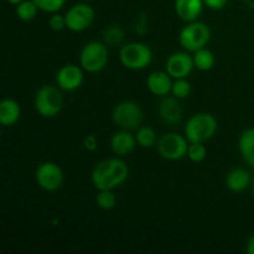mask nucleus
I'll list each match as a JSON object with an SVG mask.
<instances>
[{"mask_svg":"<svg viewBox=\"0 0 254 254\" xmlns=\"http://www.w3.org/2000/svg\"><path fill=\"white\" fill-rule=\"evenodd\" d=\"M7 2H9V4H11V5H15V6H16L17 4H20V2L22 1V0H6Z\"/></svg>","mask_w":254,"mask_h":254,"instance_id":"obj_34","label":"nucleus"},{"mask_svg":"<svg viewBox=\"0 0 254 254\" xmlns=\"http://www.w3.org/2000/svg\"><path fill=\"white\" fill-rule=\"evenodd\" d=\"M207 156V149H206L205 143H190L188 150V158L192 163H202Z\"/></svg>","mask_w":254,"mask_h":254,"instance_id":"obj_26","label":"nucleus"},{"mask_svg":"<svg viewBox=\"0 0 254 254\" xmlns=\"http://www.w3.org/2000/svg\"><path fill=\"white\" fill-rule=\"evenodd\" d=\"M37 12H39V7L35 4L34 0H22L15 7V14L17 19L24 22L32 21L36 17Z\"/></svg>","mask_w":254,"mask_h":254,"instance_id":"obj_22","label":"nucleus"},{"mask_svg":"<svg viewBox=\"0 0 254 254\" xmlns=\"http://www.w3.org/2000/svg\"><path fill=\"white\" fill-rule=\"evenodd\" d=\"M34 106L37 113L44 118H55L64 108V96L59 87L46 84L35 94Z\"/></svg>","mask_w":254,"mask_h":254,"instance_id":"obj_4","label":"nucleus"},{"mask_svg":"<svg viewBox=\"0 0 254 254\" xmlns=\"http://www.w3.org/2000/svg\"><path fill=\"white\" fill-rule=\"evenodd\" d=\"M35 180L40 189L47 192H54L64 185V170L54 161H44L35 171Z\"/></svg>","mask_w":254,"mask_h":254,"instance_id":"obj_9","label":"nucleus"},{"mask_svg":"<svg viewBox=\"0 0 254 254\" xmlns=\"http://www.w3.org/2000/svg\"><path fill=\"white\" fill-rule=\"evenodd\" d=\"M205 2L203 0H175L174 9L180 20L185 22L196 21L202 14Z\"/></svg>","mask_w":254,"mask_h":254,"instance_id":"obj_16","label":"nucleus"},{"mask_svg":"<svg viewBox=\"0 0 254 254\" xmlns=\"http://www.w3.org/2000/svg\"><path fill=\"white\" fill-rule=\"evenodd\" d=\"M83 148L87 151L92 153V151H96L98 148V139L94 134H88L86 135V138L83 139Z\"/></svg>","mask_w":254,"mask_h":254,"instance_id":"obj_30","label":"nucleus"},{"mask_svg":"<svg viewBox=\"0 0 254 254\" xmlns=\"http://www.w3.org/2000/svg\"><path fill=\"white\" fill-rule=\"evenodd\" d=\"M238 149L247 165L254 169V128H248L241 134Z\"/></svg>","mask_w":254,"mask_h":254,"instance_id":"obj_19","label":"nucleus"},{"mask_svg":"<svg viewBox=\"0 0 254 254\" xmlns=\"http://www.w3.org/2000/svg\"><path fill=\"white\" fill-rule=\"evenodd\" d=\"M189 140L179 133H165L159 138L156 149L159 155L169 161H178L188 156Z\"/></svg>","mask_w":254,"mask_h":254,"instance_id":"obj_8","label":"nucleus"},{"mask_svg":"<svg viewBox=\"0 0 254 254\" xmlns=\"http://www.w3.org/2000/svg\"><path fill=\"white\" fill-rule=\"evenodd\" d=\"M171 93L178 99H185L191 94V83L188 78L175 79L171 88Z\"/></svg>","mask_w":254,"mask_h":254,"instance_id":"obj_25","label":"nucleus"},{"mask_svg":"<svg viewBox=\"0 0 254 254\" xmlns=\"http://www.w3.org/2000/svg\"><path fill=\"white\" fill-rule=\"evenodd\" d=\"M21 108L15 99L4 98L0 102V124L2 127H11L20 119Z\"/></svg>","mask_w":254,"mask_h":254,"instance_id":"obj_18","label":"nucleus"},{"mask_svg":"<svg viewBox=\"0 0 254 254\" xmlns=\"http://www.w3.org/2000/svg\"><path fill=\"white\" fill-rule=\"evenodd\" d=\"M192 59H193L195 68L200 69V71L202 72L210 71V69H212L213 67H215V64H216L215 55H213L212 51L206 49V47L193 52Z\"/></svg>","mask_w":254,"mask_h":254,"instance_id":"obj_20","label":"nucleus"},{"mask_svg":"<svg viewBox=\"0 0 254 254\" xmlns=\"http://www.w3.org/2000/svg\"><path fill=\"white\" fill-rule=\"evenodd\" d=\"M40 11L47 12V14H55L59 12L64 6L66 0H34Z\"/></svg>","mask_w":254,"mask_h":254,"instance_id":"obj_27","label":"nucleus"},{"mask_svg":"<svg viewBox=\"0 0 254 254\" xmlns=\"http://www.w3.org/2000/svg\"><path fill=\"white\" fill-rule=\"evenodd\" d=\"M112 119L114 124L121 129L134 130L138 129L143 122L144 113L141 107L136 102L123 101L113 108Z\"/></svg>","mask_w":254,"mask_h":254,"instance_id":"obj_7","label":"nucleus"},{"mask_svg":"<svg viewBox=\"0 0 254 254\" xmlns=\"http://www.w3.org/2000/svg\"><path fill=\"white\" fill-rule=\"evenodd\" d=\"M93 7L86 2H78L69 7L64 14L67 29L72 32H82L91 27L94 21Z\"/></svg>","mask_w":254,"mask_h":254,"instance_id":"obj_10","label":"nucleus"},{"mask_svg":"<svg viewBox=\"0 0 254 254\" xmlns=\"http://www.w3.org/2000/svg\"><path fill=\"white\" fill-rule=\"evenodd\" d=\"M203 2H205V6H207L208 9L218 11V10L225 9L226 5L228 4V0H203Z\"/></svg>","mask_w":254,"mask_h":254,"instance_id":"obj_31","label":"nucleus"},{"mask_svg":"<svg viewBox=\"0 0 254 254\" xmlns=\"http://www.w3.org/2000/svg\"><path fill=\"white\" fill-rule=\"evenodd\" d=\"M243 2H245L250 9L254 10V0H243Z\"/></svg>","mask_w":254,"mask_h":254,"instance_id":"obj_33","label":"nucleus"},{"mask_svg":"<svg viewBox=\"0 0 254 254\" xmlns=\"http://www.w3.org/2000/svg\"><path fill=\"white\" fill-rule=\"evenodd\" d=\"M84 69L77 64H68L62 66L56 73V84L60 89L73 92L82 86L84 79Z\"/></svg>","mask_w":254,"mask_h":254,"instance_id":"obj_12","label":"nucleus"},{"mask_svg":"<svg viewBox=\"0 0 254 254\" xmlns=\"http://www.w3.org/2000/svg\"><path fill=\"white\" fill-rule=\"evenodd\" d=\"M136 144L141 148H153L158 144V134L151 127H139L135 133Z\"/></svg>","mask_w":254,"mask_h":254,"instance_id":"obj_21","label":"nucleus"},{"mask_svg":"<svg viewBox=\"0 0 254 254\" xmlns=\"http://www.w3.org/2000/svg\"><path fill=\"white\" fill-rule=\"evenodd\" d=\"M173 79V77L166 71H154L149 73L146 78V87L154 96L165 97L171 93L174 83Z\"/></svg>","mask_w":254,"mask_h":254,"instance_id":"obj_15","label":"nucleus"},{"mask_svg":"<svg viewBox=\"0 0 254 254\" xmlns=\"http://www.w3.org/2000/svg\"><path fill=\"white\" fill-rule=\"evenodd\" d=\"M129 178V166L121 156L106 159L94 166L91 181L97 190H114Z\"/></svg>","mask_w":254,"mask_h":254,"instance_id":"obj_1","label":"nucleus"},{"mask_svg":"<svg viewBox=\"0 0 254 254\" xmlns=\"http://www.w3.org/2000/svg\"><path fill=\"white\" fill-rule=\"evenodd\" d=\"M211 39V30L205 22L191 21L181 29L179 34V42L188 52H196L203 49Z\"/></svg>","mask_w":254,"mask_h":254,"instance_id":"obj_6","label":"nucleus"},{"mask_svg":"<svg viewBox=\"0 0 254 254\" xmlns=\"http://www.w3.org/2000/svg\"><path fill=\"white\" fill-rule=\"evenodd\" d=\"M119 61L131 71L145 69L153 61V51L144 42L133 41L123 45L119 51Z\"/></svg>","mask_w":254,"mask_h":254,"instance_id":"obj_3","label":"nucleus"},{"mask_svg":"<svg viewBox=\"0 0 254 254\" xmlns=\"http://www.w3.org/2000/svg\"><path fill=\"white\" fill-rule=\"evenodd\" d=\"M108 46L101 41L87 42L79 54V64L88 73H98L108 64Z\"/></svg>","mask_w":254,"mask_h":254,"instance_id":"obj_5","label":"nucleus"},{"mask_svg":"<svg viewBox=\"0 0 254 254\" xmlns=\"http://www.w3.org/2000/svg\"><path fill=\"white\" fill-rule=\"evenodd\" d=\"M136 146L135 135L130 133V130L121 129L116 131L111 138V149L117 156H128L134 151Z\"/></svg>","mask_w":254,"mask_h":254,"instance_id":"obj_14","label":"nucleus"},{"mask_svg":"<svg viewBox=\"0 0 254 254\" xmlns=\"http://www.w3.org/2000/svg\"><path fill=\"white\" fill-rule=\"evenodd\" d=\"M159 117L168 126H176L183 118V107L176 97H164L158 108Z\"/></svg>","mask_w":254,"mask_h":254,"instance_id":"obj_13","label":"nucleus"},{"mask_svg":"<svg viewBox=\"0 0 254 254\" xmlns=\"http://www.w3.org/2000/svg\"><path fill=\"white\" fill-rule=\"evenodd\" d=\"M49 26L50 29L54 30V31H62L64 29H67L66 17H64V15L59 14V12L51 14V16H50L49 19Z\"/></svg>","mask_w":254,"mask_h":254,"instance_id":"obj_28","label":"nucleus"},{"mask_svg":"<svg viewBox=\"0 0 254 254\" xmlns=\"http://www.w3.org/2000/svg\"><path fill=\"white\" fill-rule=\"evenodd\" d=\"M124 37H126V34L118 25H108L103 31V42L108 47H116L122 45Z\"/></svg>","mask_w":254,"mask_h":254,"instance_id":"obj_23","label":"nucleus"},{"mask_svg":"<svg viewBox=\"0 0 254 254\" xmlns=\"http://www.w3.org/2000/svg\"><path fill=\"white\" fill-rule=\"evenodd\" d=\"M251 185V174L243 168L232 169L226 176V186L232 192H243Z\"/></svg>","mask_w":254,"mask_h":254,"instance_id":"obj_17","label":"nucleus"},{"mask_svg":"<svg viewBox=\"0 0 254 254\" xmlns=\"http://www.w3.org/2000/svg\"><path fill=\"white\" fill-rule=\"evenodd\" d=\"M134 30L138 35H144L148 32V20H146L145 15H138L136 21L134 22Z\"/></svg>","mask_w":254,"mask_h":254,"instance_id":"obj_29","label":"nucleus"},{"mask_svg":"<svg viewBox=\"0 0 254 254\" xmlns=\"http://www.w3.org/2000/svg\"><path fill=\"white\" fill-rule=\"evenodd\" d=\"M96 203L99 208L108 211L114 208L117 203V197L113 190H98L96 196Z\"/></svg>","mask_w":254,"mask_h":254,"instance_id":"obj_24","label":"nucleus"},{"mask_svg":"<svg viewBox=\"0 0 254 254\" xmlns=\"http://www.w3.org/2000/svg\"><path fill=\"white\" fill-rule=\"evenodd\" d=\"M246 252L248 254H254V233L248 238L247 245H246Z\"/></svg>","mask_w":254,"mask_h":254,"instance_id":"obj_32","label":"nucleus"},{"mask_svg":"<svg viewBox=\"0 0 254 254\" xmlns=\"http://www.w3.org/2000/svg\"><path fill=\"white\" fill-rule=\"evenodd\" d=\"M252 195H253V198H254V184H253V188H252Z\"/></svg>","mask_w":254,"mask_h":254,"instance_id":"obj_35","label":"nucleus"},{"mask_svg":"<svg viewBox=\"0 0 254 254\" xmlns=\"http://www.w3.org/2000/svg\"><path fill=\"white\" fill-rule=\"evenodd\" d=\"M193 68H195L193 59L188 51L174 52L165 62V71L174 79L188 78Z\"/></svg>","mask_w":254,"mask_h":254,"instance_id":"obj_11","label":"nucleus"},{"mask_svg":"<svg viewBox=\"0 0 254 254\" xmlns=\"http://www.w3.org/2000/svg\"><path fill=\"white\" fill-rule=\"evenodd\" d=\"M217 119L210 113L193 114L185 123L184 135L189 143H206L215 136L217 131Z\"/></svg>","mask_w":254,"mask_h":254,"instance_id":"obj_2","label":"nucleus"}]
</instances>
